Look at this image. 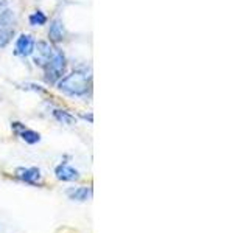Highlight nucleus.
<instances>
[{"mask_svg":"<svg viewBox=\"0 0 249 233\" xmlns=\"http://www.w3.org/2000/svg\"><path fill=\"white\" fill-rule=\"evenodd\" d=\"M66 37V27L61 19H53L49 27V39L52 42H61Z\"/></svg>","mask_w":249,"mask_h":233,"instance_id":"9d476101","label":"nucleus"},{"mask_svg":"<svg viewBox=\"0 0 249 233\" xmlns=\"http://www.w3.org/2000/svg\"><path fill=\"white\" fill-rule=\"evenodd\" d=\"M35 45H36V41H35L33 34L20 33L19 37L16 39V44H14V54L19 58H28L33 54Z\"/></svg>","mask_w":249,"mask_h":233,"instance_id":"7ed1b4c3","label":"nucleus"},{"mask_svg":"<svg viewBox=\"0 0 249 233\" xmlns=\"http://www.w3.org/2000/svg\"><path fill=\"white\" fill-rule=\"evenodd\" d=\"M53 47H52V44L50 42H47V41H39V42H36V45H35V51H33V62H35V66H37V67H45V64L47 62L50 61V58H52V54H53Z\"/></svg>","mask_w":249,"mask_h":233,"instance_id":"39448f33","label":"nucleus"},{"mask_svg":"<svg viewBox=\"0 0 249 233\" xmlns=\"http://www.w3.org/2000/svg\"><path fill=\"white\" fill-rule=\"evenodd\" d=\"M11 129L16 132V134H18V137L20 140H23V142L28 143V145H36V143L41 142V134H39V132L27 128L25 124H22L19 121H13L11 123Z\"/></svg>","mask_w":249,"mask_h":233,"instance_id":"423d86ee","label":"nucleus"},{"mask_svg":"<svg viewBox=\"0 0 249 233\" xmlns=\"http://www.w3.org/2000/svg\"><path fill=\"white\" fill-rule=\"evenodd\" d=\"M14 34V27L11 25V22L6 19L5 13H0V49L11 41V37Z\"/></svg>","mask_w":249,"mask_h":233,"instance_id":"6e6552de","label":"nucleus"},{"mask_svg":"<svg viewBox=\"0 0 249 233\" xmlns=\"http://www.w3.org/2000/svg\"><path fill=\"white\" fill-rule=\"evenodd\" d=\"M28 22L31 27H42L47 23V16L42 11H35L28 16Z\"/></svg>","mask_w":249,"mask_h":233,"instance_id":"f8f14e48","label":"nucleus"},{"mask_svg":"<svg viewBox=\"0 0 249 233\" xmlns=\"http://www.w3.org/2000/svg\"><path fill=\"white\" fill-rule=\"evenodd\" d=\"M53 116L56 121H59L62 124H67V126H72V124L76 123V116L67 111H62V109H53Z\"/></svg>","mask_w":249,"mask_h":233,"instance_id":"9b49d317","label":"nucleus"},{"mask_svg":"<svg viewBox=\"0 0 249 233\" xmlns=\"http://www.w3.org/2000/svg\"><path fill=\"white\" fill-rule=\"evenodd\" d=\"M54 176H56V179L61 182H76V181H80V177H81L80 171L73 168L72 165H69L67 162H62L54 168Z\"/></svg>","mask_w":249,"mask_h":233,"instance_id":"0eeeda50","label":"nucleus"},{"mask_svg":"<svg viewBox=\"0 0 249 233\" xmlns=\"http://www.w3.org/2000/svg\"><path fill=\"white\" fill-rule=\"evenodd\" d=\"M66 67H67V59H66V54L62 53V50L59 49H54L53 54L50 61L47 62L45 67H44V76H45V81L49 84H56L62 76L66 73Z\"/></svg>","mask_w":249,"mask_h":233,"instance_id":"f03ea898","label":"nucleus"},{"mask_svg":"<svg viewBox=\"0 0 249 233\" xmlns=\"http://www.w3.org/2000/svg\"><path fill=\"white\" fill-rule=\"evenodd\" d=\"M23 87L22 89H31V90H35V92H45L41 85L39 84H33V83H27V84H22Z\"/></svg>","mask_w":249,"mask_h":233,"instance_id":"ddd939ff","label":"nucleus"},{"mask_svg":"<svg viewBox=\"0 0 249 233\" xmlns=\"http://www.w3.org/2000/svg\"><path fill=\"white\" fill-rule=\"evenodd\" d=\"M14 174L19 181L30 183V185L42 183V171L36 166H18L14 171Z\"/></svg>","mask_w":249,"mask_h":233,"instance_id":"20e7f679","label":"nucleus"},{"mask_svg":"<svg viewBox=\"0 0 249 233\" xmlns=\"http://www.w3.org/2000/svg\"><path fill=\"white\" fill-rule=\"evenodd\" d=\"M66 194L70 200L86 202L92 198V188L90 186H70L66 190Z\"/></svg>","mask_w":249,"mask_h":233,"instance_id":"1a4fd4ad","label":"nucleus"},{"mask_svg":"<svg viewBox=\"0 0 249 233\" xmlns=\"http://www.w3.org/2000/svg\"><path fill=\"white\" fill-rule=\"evenodd\" d=\"M56 87L70 98H86L90 93L92 76L86 68H78L62 76L56 83Z\"/></svg>","mask_w":249,"mask_h":233,"instance_id":"f257e3e1","label":"nucleus"}]
</instances>
